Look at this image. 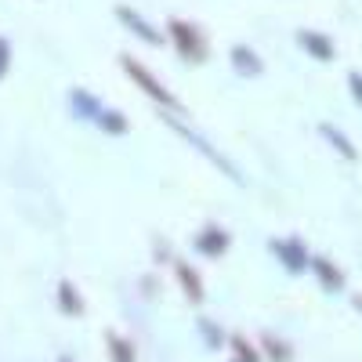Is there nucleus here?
I'll return each instance as SVG.
<instances>
[{"label":"nucleus","instance_id":"4","mask_svg":"<svg viewBox=\"0 0 362 362\" xmlns=\"http://www.w3.org/2000/svg\"><path fill=\"white\" fill-rule=\"evenodd\" d=\"M272 250H276L279 257H283V264L290 268V272H300V268H308V254H305V247L297 243V239H276L272 243Z\"/></svg>","mask_w":362,"mask_h":362},{"label":"nucleus","instance_id":"6","mask_svg":"<svg viewBox=\"0 0 362 362\" xmlns=\"http://www.w3.org/2000/svg\"><path fill=\"white\" fill-rule=\"evenodd\" d=\"M196 247H199L206 257H218V254H225V250H228V235H225L221 228H206V232L196 239Z\"/></svg>","mask_w":362,"mask_h":362},{"label":"nucleus","instance_id":"5","mask_svg":"<svg viewBox=\"0 0 362 362\" xmlns=\"http://www.w3.org/2000/svg\"><path fill=\"white\" fill-rule=\"evenodd\" d=\"M300 47L305 51H312L319 62H334V40L329 37H322V33H315V29H300Z\"/></svg>","mask_w":362,"mask_h":362},{"label":"nucleus","instance_id":"7","mask_svg":"<svg viewBox=\"0 0 362 362\" xmlns=\"http://www.w3.org/2000/svg\"><path fill=\"white\" fill-rule=\"evenodd\" d=\"M177 283H181V290H185L189 300H203V279L196 276L189 264H181V261H177Z\"/></svg>","mask_w":362,"mask_h":362},{"label":"nucleus","instance_id":"12","mask_svg":"<svg viewBox=\"0 0 362 362\" xmlns=\"http://www.w3.org/2000/svg\"><path fill=\"white\" fill-rule=\"evenodd\" d=\"M264 344H268V355L276 358V362H290V348H286L283 341H276V337H264Z\"/></svg>","mask_w":362,"mask_h":362},{"label":"nucleus","instance_id":"9","mask_svg":"<svg viewBox=\"0 0 362 362\" xmlns=\"http://www.w3.org/2000/svg\"><path fill=\"white\" fill-rule=\"evenodd\" d=\"M105 344H109V355H112V362H138V358H134V348H131V341H124L119 334H109V337H105Z\"/></svg>","mask_w":362,"mask_h":362},{"label":"nucleus","instance_id":"14","mask_svg":"<svg viewBox=\"0 0 362 362\" xmlns=\"http://www.w3.org/2000/svg\"><path fill=\"white\" fill-rule=\"evenodd\" d=\"M348 83H351V95H355V102L362 105V73H351V76H348Z\"/></svg>","mask_w":362,"mask_h":362},{"label":"nucleus","instance_id":"1","mask_svg":"<svg viewBox=\"0 0 362 362\" xmlns=\"http://www.w3.org/2000/svg\"><path fill=\"white\" fill-rule=\"evenodd\" d=\"M124 69H127V76H131V80H134V83H138V87L145 90V95L153 98V102H160V105H167V109L181 112V105L174 102V95H170V90H167V87H163V83H160L153 73H148L145 66H138L134 58H127V54H124Z\"/></svg>","mask_w":362,"mask_h":362},{"label":"nucleus","instance_id":"17","mask_svg":"<svg viewBox=\"0 0 362 362\" xmlns=\"http://www.w3.org/2000/svg\"><path fill=\"white\" fill-rule=\"evenodd\" d=\"M58 362H69V358H58Z\"/></svg>","mask_w":362,"mask_h":362},{"label":"nucleus","instance_id":"11","mask_svg":"<svg viewBox=\"0 0 362 362\" xmlns=\"http://www.w3.org/2000/svg\"><path fill=\"white\" fill-rule=\"evenodd\" d=\"M232 348H235L239 362H261V351L250 348V341H243V337H232Z\"/></svg>","mask_w":362,"mask_h":362},{"label":"nucleus","instance_id":"8","mask_svg":"<svg viewBox=\"0 0 362 362\" xmlns=\"http://www.w3.org/2000/svg\"><path fill=\"white\" fill-rule=\"evenodd\" d=\"M58 305H62L66 315H80L83 312V300H80V293H76L73 283H58Z\"/></svg>","mask_w":362,"mask_h":362},{"label":"nucleus","instance_id":"2","mask_svg":"<svg viewBox=\"0 0 362 362\" xmlns=\"http://www.w3.org/2000/svg\"><path fill=\"white\" fill-rule=\"evenodd\" d=\"M170 40H174V47L181 51V58H189V62H203L206 47H203V37L196 33V25H189V22H170Z\"/></svg>","mask_w":362,"mask_h":362},{"label":"nucleus","instance_id":"16","mask_svg":"<svg viewBox=\"0 0 362 362\" xmlns=\"http://www.w3.org/2000/svg\"><path fill=\"white\" fill-rule=\"evenodd\" d=\"M355 305H358V312H362V297H355Z\"/></svg>","mask_w":362,"mask_h":362},{"label":"nucleus","instance_id":"3","mask_svg":"<svg viewBox=\"0 0 362 362\" xmlns=\"http://www.w3.org/2000/svg\"><path fill=\"white\" fill-rule=\"evenodd\" d=\"M312 264V272L319 276V283H322V290H329V293H337V290H344V272L329 261V257H312L308 261Z\"/></svg>","mask_w":362,"mask_h":362},{"label":"nucleus","instance_id":"13","mask_svg":"<svg viewBox=\"0 0 362 362\" xmlns=\"http://www.w3.org/2000/svg\"><path fill=\"white\" fill-rule=\"evenodd\" d=\"M235 58H239V66H243V69H254V73L261 69L257 66V54H250L247 47H235Z\"/></svg>","mask_w":362,"mask_h":362},{"label":"nucleus","instance_id":"18","mask_svg":"<svg viewBox=\"0 0 362 362\" xmlns=\"http://www.w3.org/2000/svg\"><path fill=\"white\" fill-rule=\"evenodd\" d=\"M235 362H239V358H235Z\"/></svg>","mask_w":362,"mask_h":362},{"label":"nucleus","instance_id":"15","mask_svg":"<svg viewBox=\"0 0 362 362\" xmlns=\"http://www.w3.org/2000/svg\"><path fill=\"white\" fill-rule=\"evenodd\" d=\"M4 62H8V44L0 40V73H4Z\"/></svg>","mask_w":362,"mask_h":362},{"label":"nucleus","instance_id":"10","mask_svg":"<svg viewBox=\"0 0 362 362\" xmlns=\"http://www.w3.org/2000/svg\"><path fill=\"white\" fill-rule=\"evenodd\" d=\"M322 134H326L329 141H334V148H337V153H344L348 160H355V156H358V153H355V148H351V141H348L344 134H337L334 127H322Z\"/></svg>","mask_w":362,"mask_h":362}]
</instances>
